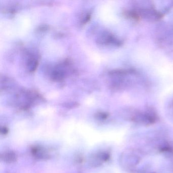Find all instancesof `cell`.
Listing matches in <instances>:
<instances>
[{
  "label": "cell",
  "instance_id": "6da1fadb",
  "mask_svg": "<svg viewBox=\"0 0 173 173\" xmlns=\"http://www.w3.org/2000/svg\"><path fill=\"white\" fill-rule=\"evenodd\" d=\"M65 74L63 70L57 69L53 71V73H51V78L54 81H59L65 78Z\"/></svg>",
  "mask_w": 173,
  "mask_h": 173
},
{
  "label": "cell",
  "instance_id": "7a4b0ae2",
  "mask_svg": "<svg viewBox=\"0 0 173 173\" xmlns=\"http://www.w3.org/2000/svg\"><path fill=\"white\" fill-rule=\"evenodd\" d=\"M1 158L4 162L12 163L16 160V156L13 152H7L2 154Z\"/></svg>",
  "mask_w": 173,
  "mask_h": 173
},
{
  "label": "cell",
  "instance_id": "3957f363",
  "mask_svg": "<svg viewBox=\"0 0 173 173\" xmlns=\"http://www.w3.org/2000/svg\"><path fill=\"white\" fill-rule=\"evenodd\" d=\"M32 153L38 159H45L48 156L47 154L40 148H33L32 149Z\"/></svg>",
  "mask_w": 173,
  "mask_h": 173
},
{
  "label": "cell",
  "instance_id": "277c9868",
  "mask_svg": "<svg viewBox=\"0 0 173 173\" xmlns=\"http://www.w3.org/2000/svg\"><path fill=\"white\" fill-rule=\"evenodd\" d=\"M38 64V60L35 58H30L29 59L27 62V67H28V70L30 72H33L35 71L36 69L37 66Z\"/></svg>",
  "mask_w": 173,
  "mask_h": 173
},
{
  "label": "cell",
  "instance_id": "5b68a950",
  "mask_svg": "<svg viewBox=\"0 0 173 173\" xmlns=\"http://www.w3.org/2000/svg\"><path fill=\"white\" fill-rule=\"evenodd\" d=\"M159 151L162 153H172L173 152V147L168 143H165L160 146Z\"/></svg>",
  "mask_w": 173,
  "mask_h": 173
},
{
  "label": "cell",
  "instance_id": "8992f818",
  "mask_svg": "<svg viewBox=\"0 0 173 173\" xmlns=\"http://www.w3.org/2000/svg\"><path fill=\"white\" fill-rule=\"evenodd\" d=\"M108 116V115L107 113H100L98 114V117L99 119H102V120L106 119Z\"/></svg>",
  "mask_w": 173,
  "mask_h": 173
},
{
  "label": "cell",
  "instance_id": "52a82bcc",
  "mask_svg": "<svg viewBox=\"0 0 173 173\" xmlns=\"http://www.w3.org/2000/svg\"><path fill=\"white\" fill-rule=\"evenodd\" d=\"M90 18H91V14H88L86 15L82 21V24H86L90 20Z\"/></svg>",
  "mask_w": 173,
  "mask_h": 173
},
{
  "label": "cell",
  "instance_id": "ba28073f",
  "mask_svg": "<svg viewBox=\"0 0 173 173\" xmlns=\"http://www.w3.org/2000/svg\"><path fill=\"white\" fill-rule=\"evenodd\" d=\"M8 133V130L6 127H4L1 129V133H3V135H5Z\"/></svg>",
  "mask_w": 173,
  "mask_h": 173
},
{
  "label": "cell",
  "instance_id": "9c48e42d",
  "mask_svg": "<svg viewBox=\"0 0 173 173\" xmlns=\"http://www.w3.org/2000/svg\"></svg>",
  "mask_w": 173,
  "mask_h": 173
}]
</instances>
